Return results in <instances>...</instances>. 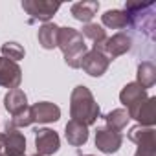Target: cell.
Masks as SVG:
<instances>
[{
	"label": "cell",
	"mask_w": 156,
	"mask_h": 156,
	"mask_svg": "<svg viewBox=\"0 0 156 156\" xmlns=\"http://www.w3.org/2000/svg\"><path fill=\"white\" fill-rule=\"evenodd\" d=\"M64 138L70 145L73 147H81L88 141V127L75 121V119H70L66 123V129H64Z\"/></svg>",
	"instance_id": "15"
},
{
	"label": "cell",
	"mask_w": 156,
	"mask_h": 156,
	"mask_svg": "<svg viewBox=\"0 0 156 156\" xmlns=\"http://www.w3.org/2000/svg\"><path fill=\"white\" fill-rule=\"evenodd\" d=\"M57 37H59V26L53 24V22H46L39 28V33H37V39H39V44L44 48V50H53L57 48Z\"/></svg>",
	"instance_id": "18"
},
{
	"label": "cell",
	"mask_w": 156,
	"mask_h": 156,
	"mask_svg": "<svg viewBox=\"0 0 156 156\" xmlns=\"http://www.w3.org/2000/svg\"><path fill=\"white\" fill-rule=\"evenodd\" d=\"M108 66H110V59L101 50H96V48L88 50L81 61V68L92 77H101L108 70Z\"/></svg>",
	"instance_id": "6"
},
{
	"label": "cell",
	"mask_w": 156,
	"mask_h": 156,
	"mask_svg": "<svg viewBox=\"0 0 156 156\" xmlns=\"http://www.w3.org/2000/svg\"><path fill=\"white\" fill-rule=\"evenodd\" d=\"M70 116L72 119L79 121L87 127L94 125L101 118V108L98 101L94 99V94L85 85L75 87L70 96Z\"/></svg>",
	"instance_id": "1"
},
{
	"label": "cell",
	"mask_w": 156,
	"mask_h": 156,
	"mask_svg": "<svg viewBox=\"0 0 156 156\" xmlns=\"http://www.w3.org/2000/svg\"><path fill=\"white\" fill-rule=\"evenodd\" d=\"M4 107L6 110L11 114V116H17L20 114L22 110H26L30 105H28V96L24 94V90L20 88H15V90H9L4 98Z\"/></svg>",
	"instance_id": "17"
},
{
	"label": "cell",
	"mask_w": 156,
	"mask_h": 156,
	"mask_svg": "<svg viewBox=\"0 0 156 156\" xmlns=\"http://www.w3.org/2000/svg\"><path fill=\"white\" fill-rule=\"evenodd\" d=\"M31 121L33 123H53L61 118V108L50 101H39L30 107Z\"/></svg>",
	"instance_id": "11"
},
{
	"label": "cell",
	"mask_w": 156,
	"mask_h": 156,
	"mask_svg": "<svg viewBox=\"0 0 156 156\" xmlns=\"http://www.w3.org/2000/svg\"><path fill=\"white\" fill-rule=\"evenodd\" d=\"M129 140L134 141L140 149H156V132L152 127H132L129 130Z\"/></svg>",
	"instance_id": "13"
},
{
	"label": "cell",
	"mask_w": 156,
	"mask_h": 156,
	"mask_svg": "<svg viewBox=\"0 0 156 156\" xmlns=\"http://www.w3.org/2000/svg\"><path fill=\"white\" fill-rule=\"evenodd\" d=\"M33 156H41V154H33Z\"/></svg>",
	"instance_id": "28"
},
{
	"label": "cell",
	"mask_w": 156,
	"mask_h": 156,
	"mask_svg": "<svg viewBox=\"0 0 156 156\" xmlns=\"http://www.w3.org/2000/svg\"><path fill=\"white\" fill-rule=\"evenodd\" d=\"M123 143V136L121 132H116L108 127H101L96 130V147L105 152V154H114L119 151Z\"/></svg>",
	"instance_id": "10"
},
{
	"label": "cell",
	"mask_w": 156,
	"mask_h": 156,
	"mask_svg": "<svg viewBox=\"0 0 156 156\" xmlns=\"http://www.w3.org/2000/svg\"><path fill=\"white\" fill-rule=\"evenodd\" d=\"M31 123H33V121H31V114H30V107H28V108L22 110L20 114L11 116V119L6 123V127H11V129H22V127L31 125Z\"/></svg>",
	"instance_id": "24"
},
{
	"label": "cell",
	"mask_w": 156,
	"mask_h": 156,
	"mask_svg": "<svg viewBox=\"0 0 156 156\" xmlns=\"http://www.w3.org/2000/svg\"><path fill=\"white\" fill-rule=\"evenodd\" d=\"M22 83V70L17 62L2 57L0 59V87L15 90Z\"/></svg>",
	"instance_id": "9"
},
{
	"label": "cell",
	"mask_w": 156,
	"mask_h": 156,
	"mask_svg": "<svg viewBox=\"0 0 156 156\" xmlns=\"http://www.w3.org/2000/svg\"><path fill=\"white\" fill-rule=\"evenodd\" d=\"M0 156H4V136L0 132Z\"/></svg>",
	"instance_id": "26"
},
{
	"label": "cell",
	"mask_w": 156,
	"mask_h": 156,
	"mask_svg": "<svg viewBox=\"0 0 156 156\" xmlns=\"http://www.w3.org/2000/svg\"><path fill=\"white\" fill-rule=\"evenodd\" d=\"M0 51H2V55L6 59H9L13 62L24 59V53H26L22 44H19V42H6V44H2V50H0Z\"/></svg>",
	"instance_id": "23"
},
{
	"label": "cell",
	"mask_w": 156,
	"mask_h": 156,
	"mask_svg": "<svg viewBox=\"0 0 156 156\" xmlns=\"http://www.w3.org/2000/svg\"><path fill=\"white\" fill-rule=\"evenodd\" d=\"M61 4L59 2H48V0H24L22 9L31 17L33 20H42L44 24L50 22V19L59 11Z\"/></svg>",
	"instance_id": "4"
},
{
	"label": "cell",
	"mask_w": 156,
	"mask_h": 156,
	"mask_svg": "<svg viewBox=\"0 0 156 156\" xmlns=\"http://www.w3.org/2000/svg\"><path fill=\"white\" fill-rule=\"evenodd\" d=\"M134 156H156V149H140L138 147Z\"/></svg>",
	"instance_id": "25"
},
{
	"label": "cell",
	"mask_w": 156,
	"mask_h": 156,
	"mask_svg": "<svg viewBox=\"0 0 156 156\" xmlns=\"http://www.w3.org/2000/svg\"><path fill=\"white\" fill-rule=\"evenodd\" d=\"M130 48H132V37H130L129 33H125V31H119V33H116V35H112V37H107V41L103 42V46H101L99 50H101L110 61H114V59L125 55L127 51H130ZM96 50H98V48H96Z\"/></svg>",
	"instance_id": "5"
},
{
	"label": "cell",
	"mask_w": 156,
	"mask_h": 156,
	"mask_svg": "<svg viewBox=\"0 0 156 156\" xmlns=\"http://www.w3.org/2000/svg\"><path fill=\"white\" fill-rule=\"evenodd\" d=\"M81 35H83V37H87V39H90V41L94 42V48H98V50H99V48L103 46V42L107 41V31L103 30V26L94 24V22L85 24V26H83Z\"/></svg>",
	"instance_id": "21"
},
{
	"label": "cell",
	"mask_w": 156,
	"mask_h": 156,
	"mask_svg": "<svg viewBox=\"0 0 156 156\" xmlns=\"http://www.w3.org/2000/svg\"><path fill=\"white\" fill-rule=\"evenodd\" d=\"M147 98H149V96H147V90H143L138 83H129V85H125L123 90L119 92V101L127 107V110L132 108V107H136V105H140V103L145 101Z\"/></svg>",
	"instance_id": "16"
},
{
	"label": "cell",
	"mask_w": 156,
	"mask_h": 156,
	"mask_svg": "<svg viewBox=\"0 0 156 156\" xmlns=\"http://www.w3.org/2000/svg\"><path fill=\"white\" fill-rule=\"evenodd\" d=\"M57 48L64 55V62L70 68H81V61L85 53L88 51L85 44V37L81 31H77L75 28H59V37H57Z\"/></svg>",
	"instance_id": "2"
},
{
	"label": "cell",
	"mask_w": 156,
	"mask_h": 156,
	"mask_svg": "<svg viewBox=\"0 0 156 156\" xmlns=\"http://www.w3.org/2000/svg\"><path fill=\"white\" fill-rule=\"evenodd\" d=\"M129 119H130V118H129V112H127L125 108H116V110H112V112H108V114L105 116L107 127L112 129V130H116V132H121V130L127 127Z\"/></svg>",
	"instance_id": "22"
},
{
	"label": "cell",
	"mask_w": 156,
	"mask_h": 156,
	"mask_svg": "<svg viewBox=\"0 0 156 156\" xmlns=\"http://www.w3.org/2000/svg\"><path fill=\"white\" fill-rule=\"evenodd\" d=\"M101 22L110 30H125L129 26V17L123 9H108L101 15Z\"/></svg>",
	"instance_id": "20"
},
{
	"label": "cell",
	"mask_w": 156,
	"mask_h": 156,
	"mask_svg": "<svg viewBox=\"0 0 156 156\" xmlns=\"http://www.w3.org/2000/svg\"><path fill=\"white\" fill-rule=\"evenodd\" d=\"M98 9H99V2H96V0H83V2L72 4L70 13H72V17L75 20H79L83 24H88L98 15Z\"/></svg>",
	"instance_id": "14"
},
{
	"label": "cell",
	"mask_w": 156,
	"mask_h": 156,
	"mask_svg": "<svg viewBox=\"0 0 156 156\" xmlns=\"http://www.w3.org/2000/svg\"><path fill=\"white\" fill-rule=\"evenodd\" d=\"M35 147H37V154H41V156L55 154L61 147L59 134L51 129H37L35 130Z\"/></svg>",
	"instance_id": "8"
},
{
	"label": "cell",
	"mask_w": 156,
	"mask_h": 156,
	"mask_svg": "<svg viewBox=\"0 0 156 156\" xmlns=\"http://www.w3.org/2000/svg\"><path fill=\"white\" fill-rule=\"evenodd\" d=\"M130 119H136L141 127H152L156 123V98H147L140 105L127 110Z\"/></svg>",
	"instance_id": "7"
},
{
	"label": "cell",
	"mask_w": 156,
	"mask_h": 156,
	"mask_svg": "<svg viewBox=\"0 0 156 156\" xmlns=\"http://www.w3.org/2000/svg\"><path fill=\"white\" fill-rule=\"evenodd\" d=\"M83 156H92V154H83Z\"/></svg>",
	"instance_id": "27"
},
{
	"label": "cell",
	"mask_w": 156,
	"mask_h": 156,
	"mask_svg": "<svg viewBox=\"0 0 156 156\" xmlns=\"http://www.w3.org/2000/svg\"><path fill=\"white\" fill-rule=\"evenodd\" d=\"M4 136V156H24L26 152V138L19 129L6 127Z\"/></svg>",
	"instance_id": "12"
},
{
	"label": "cell",
	"mask_w": 156,
	"mask_h": 156,
	"mask_svg": "<svg viewBox=\"0 0 156 156\" xmlns=\"http://www.w3.org/2000/svg\"><path fill=\"white\" fill-rule=\"evenodd\" d=\"M136 75H138V81H136V83H138L143 90L154 87V83H156V66H154V62H151V61L140 62Z\"/></svg>",
	"instance_id": "19"
},
{
	"label": "cell",
	"mask_w": 156,
	"mask_h": 156,
	"mask_svg": "<svg viewBox=\"0 0 156 156\" xmlns=\"http://www.w3.org/2000/svg\"><path fill=\"white\" fill-rule=\"evenodd\" d=\"M123 11L127 13L129 26L132 30H136L149 41L154 39V28H156V20H154L156 4L154 2H127Z\"/></svg>",
	"instance_id": "3"
}]
</instances>
